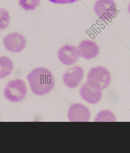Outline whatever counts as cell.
I'll return each instance as SVG.
<instances>
[{
  "instance_id": "cell-9",
  "label": "cell",
  "mask_w": 130,
  "mask_h": 153,
  "mask_svg": "<svg viewBox=\"0 0 130 153\" xmlns=\"http://www.w3.org/2000/svg\"><path fill=\"white\" fill-rule=\"evenodd\" d=\"M80 57L87 60L96 58L100 53L99 46L95 42L86 40L81 42L77 47Z\"/></svg>"
},
{
  "instance_id": "cell-10",
  "label": "cell",
  "mask_w": 130,
  "mask_h": 153,
  "mask_svg": "<svg viewBox=\"0 0 130 153\" xmlns=\"http://www.w3.org/2000/svg\"><path fill=\"white\" fill-rule=\"evenodd\" d=\"M80 94L83 99L91 104L99 102L102 96L101 90L90 85L86 82L80 88Z\"/></svg>"
},
{
  "instance_id": "cell-5",
  "label": "cell",
  "mask_w": 130,
  "mask_h": 153,
  "mask_svg": "<svg viewBox=\"0 0 130 153\" xmlns=\"http://www.w3.org/2000/svg\"><path fill=\"white\" fill-rule=\"evenodd\" d=\"M58 57L60 62L66 66L74 65L80 57L78 48L75 46L65 45L58 51Z\"/></svg>"
},
{
  "instance_id": "cell-14",
  "label": "cell",
  "mask_w": 130,
  "mask_h": 153,
  "mask_svg": "<svg viewBox=\"0 0 130 153\" xmlns=\"http://www.w3.org/2000/svg\"><path fill=\"white\" fill-rule=\"evenodd\" d=\"M10 17L6 10L0 8V30H5L9 26Z\"/></svg>"
},
{
  "instance_id": "cell-1",
  "label": "cell",
  "mask_w": 130,
  "mask_h": 153,
  "mask_svg": "<svg viewBox=\"0 0 130 153\" xmlns=\"http://www.w3.org/2000/svg\"><path fill=\"white\" fill-rule=\"evenodd\" d=\"M27 80L31 91L38 96L48 94L55 85L54 77L52 72L46 68H35L27 74Z\"/></svg>"
},
{
  "instance_id": "cell-4",
  "label": "cell",
  "mask_w": 130,
  "mask_h": 153,
  "mask_svg": "<svg viewBox=\"0 0 130 153\" xmlns=\"http://www.w3.org/2000/svg\"><path fill=\"white\" fill-rule=\"evenodd\" d=\"M94 10L99 19L109 21L116 16L117 4L114 0H97L94 5Z\"/></svg>"
},
{
  "instance_id": "cell-7",
  "label": "cell",
  "mask_w": 130,
  "mask_h": 153,
  "mask_svg": "<svg viewBox=\"0 0 130 153\" xmlns=\"http://www.w3.org/2000/svg\"><path fill=\"white\" fill-rule=\"evenodd\" d=\"M84 73L83 69L80 66L69 68L63 75L64 82L69 88H75L82 81Z\"/></svg>"
},
{
  "instance_id": "cell-2",
  "label": "cell",
  "mask_w": 130,
  "mask_h": 153,
  "mask_svg": "<svg viewBox=\"0 0 130 153\" xmlns=\"http://www.w3.org/2000/svg\"><path fill=\"white\" fill-rule=\"evenodd\" d=\"M86 82L90 85L102 90L106 88L110 84V72L103 66L92 68L87 75Z\"/></svg>"
},
{
  "instance_id": "cell-8",
  "label": "cell",
  "mask_w": 130,
  "mask_h": 153,
  "mask_svg": "<svg viewBox=\"0 0 130 153\" xmlns=\"http://www.w3.org/2000/svg\"><path fill=\"white\" fill-rule=\"evenodd\" d=\"M68 117L72 122H87L90 118V112L83 104H74L69 108Z\"/></svg>"
},
{
  "instance_id": "cell-16",
  "label": "cell",
  "mask_w": 130,
  "mask_h": 153,
  "mask_svg": "<svg viewBox=\"0 0 130 153\" xmlns=\"http://www.w3.org/2000/svg\"><path fill=\"white\" fill-rule=\"evenodd\" d=\"M128 10L129 13L130 14V3L129 4V5Z\"/></svg>"
},
{
  "instance_id": "cell-12",
  "label": "cell",
  "mask_w": 130,
  "mask_h": 153,
  "mask_svg": "<svg viewBox=\"0 0 130 153\" xmlns=\"http://www.w3.org/2000/svg\"><path fill=\"white\" fill-rule=\"evenodd\" d=\"M95 122H116V118L112 112L105 110L101 111L95 118Z\"/></svg>"
},
{
  "instance_id": "cell-3",
  "label": "cell",
  "mask_w": 130,
  "mask_h": 153,
  "mask_svg": "<svg viewBox=\"0 0 130 153\" xmlns=\"http://www.w3.org/2000/svg\"><path fill=\"white\" fill-rule=\"evenodd\" d=\"M27 94L25 83L20 79L11 80L4 90L5 98L12 102H19L25 98Z\"/></svg>"
},
{
  "instance_id": "cell-13",
  "label": "cell",
  "mask_w": 130,
  "mask_h": 153,
  "mask_svg": "<svg viewBox=\"0 0 130 153\" xmlns=\"http://www.w3.org/2000/svg\"><path fill=\"white\" fill-rule=\"evenodd\" d=\"M19 5L26 11L34 10L40 3V0H18Z\"/></svg>"
},
{
  "instance_id": "cell-11",
  "label": "cell",
  "mask_w": 130,
  "mask_h": 153,
  "mask_svg": "<svg viewBox=\"0 0 130 153\" xmlns=\"http://www.w3.org/2000/svg\"><path fill=\"white\" fill-rule=\"evenodd\" d=\"M13 69V62L10 58L5 56L0 57V79L9 76Z\"/></svg>"
},
{
  "instance_id": "cell-6",
  "label": "cell",
  "mask_w": 130,
  "mask_h": 153,
  "mask_svg": "<svg viewBox=\"0 0 130 153\" xmlns=\"http://www.w3.org/2000/svg\"><path fill=\"white\" fill-rule=\"evenodd\" d=\"M3 44L8 51L13 53H20L25 48L26 41L22 35L17 33L8 34L3 39Z\"/></svg>"
},
{
  "instance_id": "cell-15",
  "label": "cell",
  "mask_w": 130,
  "mask_h": 153,
  "mask_svg": "<svg viewBox=\"0 0 130 153\" xmlns=\"http://www.w3.org/2000/svg\"><path fill=\"white\" fill-rule=\"evenodd\" d=\"M51 2L61 4H69L77 2L79 0H48Z\"/></svg>"
}]
</instances>
